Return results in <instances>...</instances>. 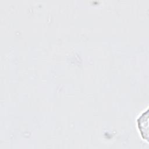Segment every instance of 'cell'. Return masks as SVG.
Wrapping results in <instances>:
<instances>
[{"label": "cell", "mask_w": 149, "mask_h": 149, "mask_svg": "<svg viewBox=\"0 0 149 149\" xmlns=\"http://www.w3.org/2000/svg\"><path fill=\"white\" fill-rule=\"evenodd\" d=\"M138 126L143 139L148 140V111L144 112L138 119Z\"/></svg>", "instance_id": "6da1fadb"}]
</instances>
